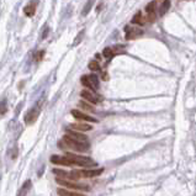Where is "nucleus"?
Returning a JSON list of instances; mask_svg holds the SVG:
<instances>
[{
    "label": "nucleus",
    "mask_w": 196,
    "mask_h": 196,
    "mask_svg": "<svg viewBox=\"0 0 196 196\" xmlns=\"http://www.w3.org/2000/svg\"><path fill=\"white\" fill-rule=\"evenodd\" d=\"M80 96L83 97V99H84L85 101L90 103L91 105H96V104H99V103L101 101V100H100V97L96 95V92H94V91H91V90H89V89H84V90H81Z\"/></svg>",
    "instance_id": "6"
},
{
    "label": "nucleus",
    "mask_w": 196,
    "mask_h": 196,
    "mask_svg": "<svg viewBox=\"0 0 196 196\" xmlns=\"http://www.w3.org/2000/svg\"><path fill=\"white\" fill-rule=\"evenodd\" d=\"M95 2H96V0H88V2L85 3L84 8H83V11H81V15H83V16H86V15L90 13V10L92 9Z\"/></svg>",
    "instance_id": "18"
},
{
    "label": "nucleus",
    "mask_w": 196,
    "mask_h": 196,
    "mask_svg": "<svg viewBox=\"0 0 196 196\" xmlns=\"http://www.w3.org/2000/svg\"><path fill=\"white\" fill-rule=\"evenodd\" d=\"M103 54H104V57L105 58H108V59H111L116 53H115V51H114V47H106L105 49H104V52H103Z\"/></svg>",
    "instance_id": "20"
},
{
    "label": "nucleus",
    "mask_w": 196,
    "mask_h": 196,
    "mask_svg": "<svg viewBox=\"0 0 196 196\" xmlns=\"http://www.w3.org/2000/svg\"><path fill=\"white\" fill-rule=\"evenodd\" d=\"M65 155L70 159L73 165H76L80 168H86V169L96 167V162L89 157H84V155H79V154H74V153H67Z\"/></svg>",
    "instance_id": "2"
},
{
    "label": "nucleus",
    "mask_w": 196,
    "mask_h": 196,
    "mask_svg": "<svg viewBox=\"0 0 196 196\" xmlns=\"http://www.w3.org/2000/svg\"><path fill=\"white\" fill-rule=\"evenodd\" d=\"M146 11H147V19H148V21H151V22L155 21V19H157V14H155V2L149 3V4L146 6Z\"/></svg>",
    "instance_id": "13"
},
{
    "label": "nucleus",
    "mask_w": 196,
    "mask_h": 196,
    "mask_svg": "<svg viewBox=\"0 0 196 196\" xmlns=\"http://www.w3.org/2000/svg\"><path fill=\"white\" fill-rule=\"evenodd\" d=\"M80 81H81V84H83L86 89H89V90H91V91H94V92H96L97 90H99L100 80H99V78H97L95 74L83 75L81 79H80Z\"/></svg>",
    "instance_id": "5"
},
{
    "label": "nucleus",
    "mask_w": 196,
    "mask_h": 196,
    "mask_svg": "<svg viewBox=\"0 0 196 196\" xmlns=\"http://www.w3.org/2000/svg\"><path fill=\"white\" fill-rule=\"evenodd\" d=\"M31 186H32V181H31L30 179H27V180H26V181L21 185V187L19 189V191H18V195H16V196H26V195L29 194V191H30Z\"/></svg>",
    "instance_id": "14"
},
{
    "label": "nucleus",
    "mask_w": 196,
    "mask_h": 196,
    "mask_svg": "<svg viewBox=\"0 0 196 196\" xmlns=\"http://www.w3.org/2000/svg\"><path fill=\"white\" fill-rule=\"evenodd\" d=\"M58 195L59 196H85L84 194H80L78 191H72V190H68V189H64V187H59L57 190Z\"/></svg>",
    "instance_id": "16"
},
{
    "label": "nucleus",
    "mask_w": 196,
    "mask_h": 196,
    "mask_svg": "<svg viewBox=\"0 0 196 196\" xmlns=\"http://www.w3.org/2000/svg\"><path fill=\"white\" fill-rule=\"evenodd\" d=\"M78 106H79L80 109H83V110H86V111H90V112H95V109H94V106H92L90 103L85 101V100H81V101H79V103H78Z\"/></svg>",
    "instance_id": "19"
},
{
    "label": "nucleus",
    "mask_w": 196,
    "mask_h": 196,
    "mask_svg": "<svg viewBox=\"0 0 196 196\" xmlns=\"http://www.w3.org/2000/svg\"><path fill=\"white\" fill-rule=\"evenodd\" d=\"M65 135H67V136H69V137H72V138H74V139H76V141H79V142L89 143L88 137H86L83 132L74 131V130H72V128H67V130H65Z\"/></svg>",
    "instance_id": "9"
},
{
    "label": "nucleus",
    "mask_w": 196,
    "mask_h": 196,
    "mask_svg": "<svg viewBox=\"0 0 196 196\" xmlns=\"http://www.w3.org/2000/svg\"><path fill=\"white\" fill-rule=\"evenodd\" d=\"M51 162L57 165H64V167H72V162L67 155H52Z\"/></svg>",
    "instance_id": "10"
},
{
    "label": "nucleus",
    "mask_w": 196,
    "mask_h": 196,
    "mask_svg": "<svg viewBox=\"0 0 196 196\" xmlns=\"http://www.w3.org/2000/svg\"><path fill=\"white\" fill-rule=\"evenodd\" d=\"M48 32H49V27H48V26H46V27H45V31H43V33H42V37H41V38H42V40H45V38L47 37Z\"/></svg>",
    "instance_id": "25"
},
{
    "label": "nucleus",
    "mask_w": 196,
    "mask_h": 196,
    "mask_svg": "<svg viewBox=\"0 0 196 196\" xmlns=\"http://www.w3.org/2000/svg\"><path fill=\"white\" fill-rule=\"evenodd\" d=\"M69 128H72L74 131H79V132H86V131H91L92 126L89 125L88 122H76V123H72L69 126Z\"/></svg>",
    "instance_id": "12"
},
{
    "label": "nucleus",
    "mask_w": 196,
    "mask_h": 196,
    "mask_svg": "<svg viewBox=\"0 0 196 196\" xmlns=\"http://www.w3.org/2000/svg\"><path fill=\"white\" fill-rule=\"evenodd\" d=\"M169 8H170V0H164V2L162 3V5H160V8H159V10H158L159 16H164L168 13Z\"/></svg>",
    "instance_id": "17"
},
{
    "label": "nucleus",
    "mask_w": 196,
    "mask_h": 196,
    "mask_svg": "<svg viewBox=\"0 0 196 196\" xmlns=\"http://www.w3.org/2000/svg\"><path fill=\"white\" fill-rule=\"evenodd\" d=\"M70 114L75 120H79V121H83V122H88V123L89 122H92V123L97 122V120L95 117H92V116H90V115H88V114H85V112H83L81 110H78V109H73L70 111Z\"/></svg>",
    "instance_id": "7"
},
{
    "label": "nucleus",
    "mask_w": 196,
    "mask_h": 196,
    "mask_svg": "<svg viewBox=\"0 0 196 196\" xmlns=\"http://www.w3.org/2000/svg\"><path fill=\"white\" fill-rule=\"evenodd\" d=\"M38 115H40V106L37 105V106H35V108H32L27 111V114L25 115V123L27 126L33 125L36 122V120L38 119Z\"/></svg>",
    "instance_id": "8"
},
{
    "label": "nucleus",
    "mask_w": 196,
    "mask_h": 196,
    "mask_svg": "<svg viewBox=\"0 0 196 196\" xmlns=\"http://www.w3.org/2000/svg\"><path fill=\"white\" fill-rule=\"evenodd\" d=\"M125 32H126V38L127 40H136L139 36L143 35V30L141 29H133V27H125Z\"/></svg>",
    "instance_id": "11"
},
{
    "label": "nucleus",
    "mask_w": 196,
    "mask_h": 196,
    "mask_svg": "<svg viewBox=\"0 0 196 196\" xmlns=\"http://www.w3.org/2000/svg\"><path fill=\"white\" fill-rule=\"evenodd\" d=\"M36 6H37V3L36 2H32V3H29L25 8H24V14L29 18H32L36 13Z\"/></svg>",
    "instance_id": "15"
},
{
    "label": "nucleus",
    "mask_w": 196,
    "mask_h": 196,
    "mask_svg": "<svg viewBox=\"0 0 196 196\" xmlns=\"http://www.w3.org/2000/svg\"><path fill=\"white\" fill-rule=\"evenodd\" d=\"M84 33H85V31L83 30L78 36H76V38H75V41H74V43H73V46H76V45H79V42H81V38H83V36H84Z\"/></svg>",
    "instance_id": "24"
},
{
    "label": "nucleus",
    "mask_w": 196,
    "mask_h": 196,
    "mask_svg": "<svg viewBox=\"0 0 196 196\" xmlns=\"http://www.w3.org/2000/svg\"><path fill=\"white\" fill-rule=\"evenodd\" d=\"M43 54H45V52L43 51H41V52H38L37 54H36V57H35V59L38 62V61H41L42 59V57H43Z\"/></svg>",
    "instance_id": "26"
},
{
    "label": "nucleus",
    "mask_w": 196,
    "mask_h": 196,
    "mask_svg": "<svg viewBox=\"0 0 196 196\" xmlns=\"http://www.w3.org/2000/svg\"><path fill=\"white\" fill-rule=\"evenodd\" d=\"M88 67L92 72H99L100 70V64H99V62H97V61H90Z\"/></svg>",
    "instance_id": "21"
},
{
    "label": "nucleus",
    "mask_w": 196,
    "mask_h": 196,
    "mask_svg": "<svg viewBox=\"0 0 196 196\" xmlns=\"http://www.w3.org/2000/svg\"><path fill=\"white\" fill-rule=\"evenodd\" d=\"M56 181L58 185L63 186L64 189H70L74 191H89L90 187L85 184H80V182H74L73 180H68V179H63V178H56Z\"/></svg>",
    "instance_id": "3"
},
{
    "label": "nucleus",
    "mask_w": 196,
    "mask_h": 196,
    "mask_svg": "<svg viewBox=\"0 0 196 196\" xmlns=\"http://www.w3.org/2000/svg\"><path fill=\"white\" fill-rule=\"evenodd\" d=\"M131 22L132 24H141V25H143L144 24V20H142V14L141 13H137L133 18H132V20H131Z\"/></svg>",
    "instance_id": "22"
},
{
    "label": "nucleus",
    "mask_w": 196,
    "mask_h": 196,
    "mask_svg": "<svg viewBox=\"0 0 196 196\" xmlns=\"http://www.w3.org/2000/svg\"><path fill=\"white\" fill-rule=\"evenodd\" d=\"M8 111V101L4 99L0 101V115H4Z\"/></svg>",
    "instance_id": "23"
},
{
    "label": "nucleus",
    "mask_w": 196,
    "mask_h": 196,
    "mask_svg": "<svg viewBox=\"0 0 196 196\" xmlns=\"http://www.w3.org/2000/svg\"><path fill=\"white\" fill-rule=\"evenodd\" d=\"M59 147L62 148H65V149H72V151H75V152H79V153H85L89 151L90 148V144L89 143H83V142H79L69 136H64L62 138V141L58 143Z\"/></svg>",
    "instance_id": "1"
},
{
    "label": "nucleus",
    "mask_w": 196,
    "mask_h": 196,
    "mask_svg": "<svg viewBox=\"0 0 196 196\" xmlns=\"http://www.w3.org/2000/svg\"><path fill=\"white\" fill-rule=\"evenodd\" d=\"M104 171L103 168H88V169H81V170H73L72 174L74 175V180L80 179V178H95V176H99L101 175Z\"/></svg>",
    "instance_id": "4"
}]
</instances>
